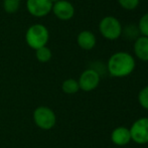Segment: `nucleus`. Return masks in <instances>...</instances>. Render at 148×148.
Returning <instances> with one entry per match:
<instances>
[{
	"mask_svg": "<svg viewBox=\"0 0 148 148\" xmlns=\"http://www.w3.org/2000/svg\"><path fill=\"white\" fill-rule=\"evenodd\" d=\"M49 39V29L42 24H33L28 27L25 32V41L30 49H36L47 47Z\"/></svg>",
	"mask_w": 148,
	"mask_h": 148,
	"instance_id": "2",
	"label": "nucleus"
},
{
	"mask_svg": "<svg viewBox=\"0 0 148 148\" xmlns=\"http://www.w3.org/2000/svg\"><path fill=\"white\" fill-rule=\"evenodd\" d=\"M111 141L117 146H125L129 144L131 140V134L129 128L124 126H119L113 129L111 133Z\"/></svg>",
	"mask_w": 148,
	"mask_h": 148,
	"instance_id": "9",
	"label": "nucleus"
},
{
	"mask_svg": "<svg viewBox=\"0 0 148 148\" xmlns=\"http://www.w3.org/2000/svg\"><path fill=\"white\" fill-rule=\"evenodd\" d=\"M56 17L60 20H70L75 15V7L70 1L66 0H60L53 4V9Z\"/></svg>",
	"mask_w": 148,
	"mask_h": 148,
	"instance_id": "8",
	"label": "nucleus"
},
{
	"mask_svg": "<svg viewBox=\"0 0 148 148\" xmlns=\"http://www.w3.org/2000/svg\"><path fill=\"white\" fill-rule=\"evenodd\" d=\"M33 122L42 130H51L57 124V115L55 111L47 106H38L32 114Z\"/></svg>",
	"mask_w": 148,
	"mask_h": 148,
	"instance_id": "3",
	"label": "nucleus"
},
{
	"mask_svg": "<svg viewBox=\"0 0 148 148\" xmlns=\"http://www.w3.org/2000/svg\"><path fill=\"white\" fill-rule=\"evenodd\" d=\"M138 29L142 36L148 37V12L145 13L142 17L140 18L138 23Z\"/></svg>",
	"mask_w": 148,
	"mask_h": 148,
	"instance_id": "17",
	"label": "nucleus"
},
{
	"mask_svg": "<svg viewBox=\"0 0 148 148\" xmlns=\"http://www.w3.org/2000/svg\"><path fill=\"white\" fill-rule=\"evenodd\" d=\"M101 76L94 69H88L81 74L78 83L80 90L84 92L94 91L100 84Z\"/></svg>",
	"mask_w": 148,
	"mask_h": 148,
	"instance_id": "6",
	"label": "nucleus"
},
{
	"mask_svg": "<svg viewBox=\"0 0 148 148\" xmlns=\"http://www.w3.org/2000/svg\"><path fill=\"white\" fill-rule=\"evenodd\" d=\"M26 8L30 15L34 17H45L53 9L51 0H26Z\"/></svg>",
	"mask_w": 148,
	"mask_h": 148,
	"instance_id": "7",
	"label": "nucleus"
},
{
	"mask_svg": "<svg viewBox=\"0 0 148 148\" xmlns=\"http://www.w3.org/2000/svg\"><path fill=\"white\" fill-rule=\"evenodd\" d=\"M136 62L130 53L125 51H118L111 56L108 60L107 70L112 77L125 78L133 73Z\"/></svg>",
	"mask_w": 148,
	"mask_h": 148,
	"instance_id": "1",
	"label": "nucleus"
},
{
	"mask_svg": "<svg viewBox=\"0 0 148 148\" xmlns=\"http://www.w3.org/2000/svg\"><path fill=\"white\" fill-rule=\"evenodd\" d=\"M122 33L124 34L125 37H127L128 39H135L136 40L138 38V35L140 33V31L138 29V26L134 25H127L124 29H122Z\"/></svg>",
	"mask_w": 148,
	"mask_h": 148,
	"instance_id": "15",
	"label": "nucleus"
},
{
	"mask_svg": "<svg viewBox=\"0 0 148 148\" xmlns=\"http://www.w3.org/2000/svg\"><path fill=\"white\" fill-rule=\"evenodd\" d=\"M134 53L139 60L148 62V37L139 36L135 40Z\"/></svg>",
	"mask_w": 148,
	"mask_h": 148,
	"instance_id": "11",
	"label": "nucleus"
},
{
	"mask_svg": "<svg viewBox=\"0 0 148 148\" xmlns=\"http://www.w3.org/2000/svg\"><path fill=\"white\" fill-rule=\"evenodd\" d=\"M20 3V0H3V8L8 14H13L19 10Z\"/></svg>",
	"mask_w": 148,
	"mask_h": 148,
	"instance_id": "14",
	"label": "nucleus"
},
{
	"mask_svg": "<svg viewBox=\"0 0 148 148\" xmlns=\"http://www.w3.org/2000/svg\"><path fill=\"white\" fill-rule=\"evenodd\" d=\"M51 3H56V2H58V1H60V0H51Z\"/></svg>",
	"mask_w": 148,
	"mask_h": 148,
	"instance_id": "19",
	"label": "nucleus"
},
{
	"mask_svg": "<svg viewBox=\"0 0 148 148\" xmlns=\"http://www.w3.org/2000/svg\"><path fill=\"white\" fill-rule=\"evenodd\" d=\"M62 90L64 94L68 95H74L80 91V86L79 83L75 79H66L62 82Z\"/></svg>",
	"mask_w": 148,
	"mask_h": 148,
	"instance_id": "12",
	"label": "nucleus"
},
{
	"mask_svg": "<svg viewBox=\"0 0 148 148\" xmlns=\"http://www.w3.org/2000/svg\"><path fill=\"white\" fill-rule=\"evenodd\" d=\"M77 42L79 47L85 51L93 49L96 45V36L92 31L83 30L78 34L77 37Z\"/></svg>",
	"mask_w": 148,
	"mask_h": 148,
	"instance_id": "10",
	"label": "nucleus"
},
{
	"mask_svg": "<svg viewBox=\"0 0 148 148\" xmlns=\"http://www.w3.org/2000/svg\"><path fill=\"white\" fill-rule=\"evenodd\" d=\"M121 7L127 10H133L138 6L139 0H118Z\"/></svg>",
	"mask_w": 148,
	"mask_h": 148,
	"instance_id": "18",
	"label": "nucleus"
},
{
	"mask_svg": "<svg viewBox=\"0 0 148 148\" xmlns=\"http://www.w3.org/2000/svg\"><path fill=\"white\" fill-rule=\"evenodd\" d=\"M131 140L136 144H147L148 143V117L139 118L129 128Z\"/></svg>",
	"mask_w": 148,
	"mask_h": 148,
	"instance_id": "5",
	"label": "nucleus"
},
{
	"mask_svg": "<svg viewBox=\"0 0 148 148\" xmlns=\"http://www.w3.org/2000/svg\"><path fill=\"white\" fill-rule=\"evenodd\" d=\"M35 57H36V60H38L39 62L45 64V62H47L51 60L53 53H51V51L49 47H43L35 51Z\"/></svg>",
	"mask_w": 148,
	"mask_h": 148,
	"instance_id": "13",
	"label": "nucleus"
},
{
	"mask_svg": "<svg viewBox=\"0 0 148 148\" xmlns=\"http://www.w3.org/2000/svg\"><path fill=\"white\" fill-rule=\"evenodd\" d=\"M138 103L143 109L148 110V85L138 93Z\"/></svg>",
	"mask_w": 148,
	"mask_h": 148,
	"instance_id": "16",
	"label": "nucleus"
},
{
	"mask_svg": "<svg viewBox=\"0 0 148 148\" xmlns=\"http://www.w3.org/2000/svg\"><path fill=\"white\" fill-rule=\"evenodd\" d=\"M99 30L105 38L115 40L122 34V26L120 21L113 16H106L100 21Z\"/></svg>",
	"mask_w": 148,
	"mask_h": 148,
	"instance_id": "4",
	"label": "nucleus"
}]
</instances>
